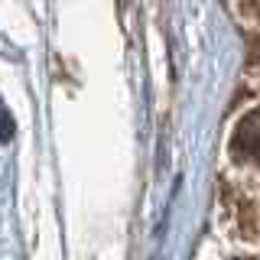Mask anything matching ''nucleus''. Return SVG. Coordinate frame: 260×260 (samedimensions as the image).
Returning a JSON list of instances; mask_svg holds the SVG:
<instances>
[{"label":"nucleus","mask_w":260,"mask_h":260,"mask_svg":"<svg viewBox=\"0 0 260 260\" xmlns=\"http://www.w3.org/2000/svg\"><path fill=\"white\" fill-rule=\"evenodd\" d=\"M234 150H238L241 156L260 159V111L241 120L238 134H234Z\"/></svg>","instance_id":"f257e3e1"},{"label":"nucleus","mask_w":260,"mask_h":260,"mask_svg":"<svg viewBox=\"0 0 260 260\" xmlns=\"http://www.w3.org/2000/svg\"><path fill=\"white\" fill-rule=\"evenodd\" d=\"M13 134V124H10V114L0 111V137H10Z\"/></svg>","instance_id":"f03ea898"}]
</instances>
